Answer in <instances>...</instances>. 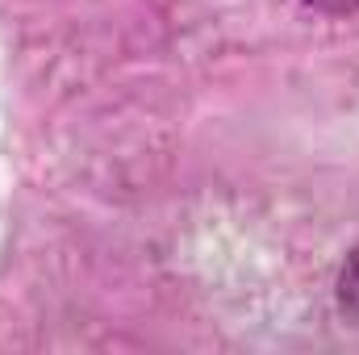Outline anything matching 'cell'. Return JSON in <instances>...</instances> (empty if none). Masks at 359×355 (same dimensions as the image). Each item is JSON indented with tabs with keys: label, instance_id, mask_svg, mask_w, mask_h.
Returning a JSON list of instances; mask_svg holds the SVG:
<instances>
[{
	"label": "cell",
	"instance_id": "obj_1",
	"mask_svg": "<svg viewBox=\"0 0 359 355\" xmlns=\"http://www.w3.org/2000/svg\"><path fill=\"white\" fill-rule=\"evenodd\" d=\"M322 13H359V0H305Z\"/></svg>",
	"mask_w": 359,
	"mask_h": 355
}]
</instances>
